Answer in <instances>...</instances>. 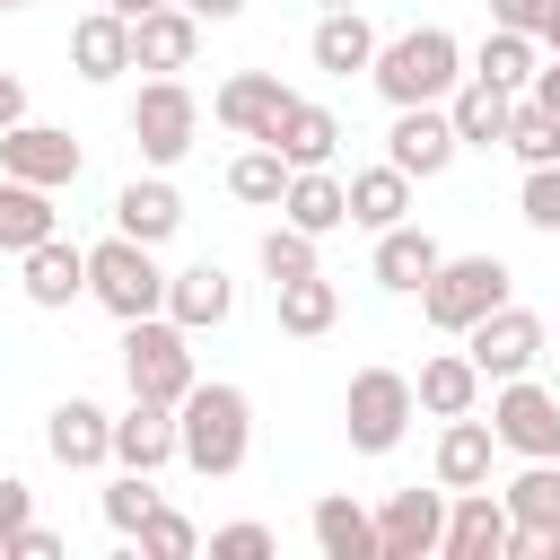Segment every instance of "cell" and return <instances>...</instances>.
<instances>
[{
  "label": "cell",
  "instance_id": "cell-1",
  "mask_svg": "<svg viewBox=\"0 0 560 560\" xmlns=\"http://www.w3.org/2000/svg\"><path fill=\"white\" fill-rule=\"evenodd\" d=\"M245 455H254L245 385H201L192 376V394L175 402V464H192L201 481H228V472H245Z\"/></svg>",
  "mask_w": 560,
  "mask_h": 560
},
{
  "label": "cell",
  "instance_id": "cell-2",
  "mask_svg": "<svg viewBox=\"0 0 560 560\" xmlns=\"http://www.w3.org/2000/svg\"><path fill=\"white\" fill-rule=\"evenodd\" d=\"M368 79H376L385 105H446V88L464 79V44H455L446 26H411V35L376 44Z\"/></svg>",
  "mask_w": 560,
  "mask_h": 560
},
{
  "label": "cell",
  "instance_id": "cell-3",
  "mask_svg": "<svg viewBox=\"0 0 560 560\" xmlns=\"http://www.w3.org/2000/svg\"><path fill=\"white\" fill-rule=\"evenodd\" d=\"M88 298L114 315V324H140V315H166V271H158V245L140 236H105L88 245Z\"/></svg>",
  "mask_w": 560,
  "mask_h": 560
},
{
  "label": "cell",
  "instance_id": "cell-4",
  "mask_svg": "<svg viewBox=\"0 0 560 560\" xmlns=\"http://www.w3.org/2000/svg\"><path fill=\"white\" fill-rule=\"evenodd\" d=\"M508 262L499 254H438V271L420 280V315L438 324V332H464V324H481L490 306H508Z\"/></svg>",
  "mask_w": 560,
  "mask_h": 560
},
{
  "label": "cell",
  "instance_id": "cell-5",
  "mask_svg": "<svg viewBox=\"0 0 560 560\" xmlns=\"http://www.w3.org/2000/svg\"><path fill=\"white\" fill-rule=\"evenodd\" d=\"M122 385L149 402H184L192 394V332L175 315H140L122 324Z\"/></svg>",
  "mask_w": 560,
  "mask_h": 560
},
{
  "label": "cell",
  "instance_id": "cell-6",
  "mask_svg": "<svg viewBox=\"0 0 560 560\" xmlns=\"http://www.w3.org/2000/svg\"><path fill=\"white\" fill-rule=\"evenodd\" d=\"M192 140H201V96L166 70V79H149L140 96H131V149L149 158V166H175V158H192Z\"/></svg>",
  "mask_w": 560,
  "mask_h": 560
},
{
  "label": "cell",
  "instance_id": "cell-7",
  "mask_svg": "<svg viewBox=\"0 0 560 560\" xmlns=\"http://www.w3.org/2000/svg\"><path fill=\"white\" fill-rule=\"evenodd\" d=\"M411 376L402 368H359L350 376V394H341V420H350V446L359 455H394L402 446V429H411Z\"/></svg>",
  "mask_w": 560,
  "mask_h": 560
},
{
  "label": "cell",
  "instance_id": "cell-8",
  "mask_svg": "<svg viewBox=\"0 0 560 560\" xmlns=\"http://www.w3.org/2000/svg\"><path fill=\"white\" fill-rule=\"evenodd\" d=\"M490 438L525 464H560V394L534 385V376H499L490 394Z\"/></svg>",
  "mask_w": 560,
  "mask_h": 560
},
{
  "label": "cell",
  "instance_id": "cell-9",
  "mask_svg": "<svg viewBox=\"0 0 560 560\" xmlns=\"http://www.w3.org/2000/svg\"><path fill=\"white\" fill-rule=\"evenodd\" d=\"M542 315L534 306H490L481 324H464V359L481 368V385H499V376H534L542 368Z\"/></svg>",
  "mask_w": 560,
  "mask_h": 560
},
{
  "label": "cell",
  "instance_id": "cell-10",
  "mask_svg": "<svg viewBox=\"0 0 560 560\" xmlns=\"http://www.w3.org/2000/svg\"><path fill=\"white\" fill-rule=\"evenodd\" d=\"M79 140L61 131V122H9L0 131V175H18V184H44V192H61V184H79Z\"/></svg>",
  "mask_w": 560,
  "mask_h": 560
},
{
  "label": "cell",
  "instance_id": "cell-11",
  "mask_svg": "<svg viewBox=\"0 0 560 560\" xmlns=\"http://www.w3.org/2000/svg\"><path fill=\"white\" fill-rule=\"evenodd\" d=\"M455 122H446V105H394V131H385V166H402L411 184H429V175H446L455 166Z\"/></svg>",
  "mask_w": 560,
  "mask_h": 560
},
{
  "label": "cell",
  "instance_id": "cell-12",
  "mask_svg": "<svg viewBox=\"0 0 560 560\" xmlns=\"http://www.w3.org/2000/svg\"><path fill=\"white\" fill-rule=\"evenodd\" d=\"M18 289H26V306L61 315L70 298H88V245H70V236L52 228L44 245H26V254H18Z\"/></svg>",
  "mask_w": 560,
  "mask_h": 560
},
{
  "label": "cell",
  "instance_id": "cell-13",
  "mask_svg": "<svg viewBox=\"0 0 560 560\" xmlns=\"http://www.w3.org/2000/svg\"><path fill=\"white\" fill-rule=\"evenodd\" d=\"M446 534V490H394L376 508V560H429Z\"/></svg>",
  "mask_w": 560,
  "mask_h": 560
},
{
  "label": "cell",
  "instance_id": "cell-14",
  "mask_svg": "<svg viewBox=\"0 0 560 560\" xmlns=\"http://www.w3.org/2000/svg\"><path fill=\"white\" fill-rule=\"evenodd\" d=\"M455 508H446V534H438V551L446 560H499L508 551V499L481 481V490H446Z\"/></svg>",
  "mask_w": 560,
  "mask_h": 560
},
{
  "label": "cell",
  "instance_id": "cell-15",
  "mask_svg": "<svg viewBox=\"0 0 560 560\" xmlns=\"http://www.w3.org/2000/svg\"><path fill=\"white\" fill-rule=\"evenodd\" d=\"M44 446H52V464H70V472L114 464V411H96L88 394H61L52 420H44Z\"/></svg>",
  "mask_w": 560,
  "mask_h": 560
},
{
  "label": "cell",
  "instance_id": "cell-16",
  "mask_svg": "<svg viewBox=\"0 0 560 560\" xmlns=\"http://www.w3.org/2000/svg\"><path fill=\"white\" fill-rule=\"evenodd\" d=\"M192 52H201V18L184 9V0H166V9H149V18H131V70H192Z\"/></svg>",
  "mask_w": 560,
  "mask_h": 560
},
{
  "label": "cell",
  "instance_id": "cell-17",
  "mask_svg": "<svg viewBox=\"0 0 560 560\" xmlns=\"http://www.w3.org/2000/svg\"><path fill=\"white\" fill-rule=\"evenodd\" d=\"M525 88H499V79H481V70H464L455 88H446V122H455V140L464 149H499V131H508V105H516Z\"/></svg>",
  "mask_w": 560,
  "mask_h": 560
},
{
  "label": "cell",
  "instance_id": "cell-18",
  "mask_svg": "<svg viewBox=\"0 0 560 560\" xmlns=\"http://www.w3.org/2000/svg\"><path fill=\"white\" fill-rule=\"evenodd\" d=\"M289 166H332V149H341V114L332 105H315V96H289L280 105V122L262 131Z\"/></svg>",
  "mask_w": 560,
  "mask_h": 560
},
{
  "label": "cell",
  "instance_id": "cell-19",
  "mask_svg": "<svg viewBox=\"0 0 560 560\" xmlns=\"http://www.w3.org/2000/svg\"><path fill=\"white\" fill-rule=\"evenodd\" d=\"M166 315H175L184 332H219V324L236 315V280H228L219 262H192V271H166Z\"/></svg>",
  "mask_w": 560,
  "mask_h": 560
},
{
  "label": "cell",
  "instance_id": "cell-20",
  "mask_svg": "<svg viewBox=\"0 0 560 560\" xmlns=\"http://www.w3.org/2000/svg\"><path fill=\"white\" fill-rule=\"evenodd\" d=\"M114 464H122V472H158V464H175V402L131 394V411L114 420Z\"/></svg>",
  "mask_w": 560,
  "mask_h": 560
},
{
  "label": "cell",
  "instance_id": "cell-21",
  "mask_svg": "<svg viewBox=\"0 0 560 560\" xmlns=\"http://www.w3.org/2000/svg\"><path fill=\"white\" fill-rule=\"evenodd\" d=\"M280 105H289V88H280V70H236L219 96H210V114L236 131V140H262L271 122H280Z\"/></svg>",
  "mask_w": 560,
  "mask_h": 560
},
{
  "label": "cell",
  "instance_id": "cell-22",
  "mask_svg": "<svg viewBox=\"0 0 560 560\" xmlns=\"http://www.w3.org/2000/svg\"><path fill=\"white\" fill-rule=\"evenodd\" d=\"M280 219H289V228H306V236H332V228H350V192H341V175H332V166H289Z\"/></svg>",
  "mask_w": 560,
  "mask_h": 560
},
{
  "label": "cell",
  "instance_id": "cell-23",
  "mask_svg": "<svg viewBox=\"0 0 560 560\" xmlns=\"http://www.w3.org/2000/svg\"><path fill=\"white\" fill-rule=\"evenodd\" d=\"M114 228L140 236V245H166V236L184 228V192H175L166 175H131V184L114 192Z\"/></svg>",
  "mask_w": 560,
  "mask_h": 560
},
{
  "label": "cell",
  "instance_id": "cell-24",
  "mask_svg": "<svg viewBox=\"0 0 560 560\" xmlns=\"http://www.w3.org/2000/svg\"><path fill=\"white\" fill-rule=\"evenodd\" d=\"M376 289H394V298H420V280L438 271V236L429 228H411V219H394V228H376Z\"/></svg>",
  "mask_w": 560,
  "mask_h": 560
},
{
  "label": "cell",
  "instance_id": "cell-25",
  "mask_svg": "<svg viewBox=\"0 0 560 560\" xmlns=\"http://www.w3.org/2000/svg\"><path fill=\"white\" fill-rule=\"evenodd\" d=\"M490 455H499L490 420L455 411V420L438 429V490H481V481H490Z\"/></svg>",
  "mask_w": 560,
  "mask_h": 560
},
{
  "label": "cell",
  "instance_id": "cell-26",
  "mask_svg": "<svg viewBox=\"0 0 560 560\" xmlns=\"http://www.w3.org/2000/svg\"><path fill=\"white\" fill-rule=\"evenodd\" d=\"M70 70H79V79H122V70H131V18L88 9V18L70 26Z\"/></svg>",
  "mask_w": 560,
  "mask_h": 560
},
{
  "label": "cell",
  "instance_id": "cell-27",
  "mask_svg": "<svg viewBox=\"0 0 560 560\" xmlns=\"http://www.w3.org/2000/svg\"><path fill=\"white\" fill-rule=\"evenodd\" d=\"M306 525H315V551H324V560H376V516H368L350 490H324Z\"/></svg>",
  "mask_w": 560,
  "mask_h": 560
},
{
  "label": "cell",
  "instance_id": "cell-28",
  "mask_svg": "<svg viewBox=\"0 0 560 560\" xmlns=\"http://www.w3.org/2000/svg\"><path fill=\"white\" fill-rule=\"evenodd\" d=\"M306 52H315V70L350 79V70H368V61H376V26H368L359 9H324V18H315V35H306Z\"/></svg>",
  "mask_w": 560,
  "mask_h": 560
},
{
  "label": "cell",
  "instance_id": "cell-29",
  "mask_svg": "<svg viewBox=\"0 0 560 560\" xmlns=\"http://www.w3.org/2000/svg\"><path fill=\"white\" fill-rule=\"evenodd\" d=\"M411 402H420V411H438V420H455V411H472V402H481V368H472L464 350H438V359H420Z\"/></svg>",
  "mask_w": 560,
  "mask_h": 560
},
{
  "label": "cell",
  "instance_id": "cell-30",
  "mask_svg": "<svg viewBox=\"0 0 560 560\" xmlns=\"http://www.w3.org/2000/svg\"><path fill=\"white\" fill-rule=\"evenodd\" d=\"M271 298H280V332H289V341H315V332H332V315H341V289H332L324 271L271 280Z\"/></svg>",
  "mask_w": 560,
  "mask_h": 560
},
{
  "label": "cell",
  "instance_id": "cell-31",
  "mask_svg": "<svg viewBox=\"0 0 560 560\" xmlns=\"http://www.w3.org/2000/svg\"><path fill=\"white\" fill-rule=\"evenodd\" d=\"M52 228H61L52 192H44V184H18V175H0V254H26V245H44Z\"/></svg>",
  "mask_w": 560,
  "mask_h": 560
},
{
  "label": "cell",
  "instance_id": "cell-32",
  "mask_svg": "<svg viewBox=\"0 0 560 560\" xmlns=\"http://www.w3.org/2000/svg\"><path fill=\"white\" fill-rule=\"evenodd\" d=\"M341 192H350V228H394L411 210V175L402 166H359Z\"/></svg>",
  "mask_w": 560,
  "mask_h": 560
},
{
  "label": "cell",
  "instance_id": "cell-33",
  "mask_svg": "<svg viewBox=\"0 0 560 560\" xmlns=\"http://www.w3.org/2000/svg\"><path fill=\"white\" fill-rule=\"evenodd\" d=\"M499 149H516V166H560V114H542L534 96H516Z\"/></svg>",
  "mask_w": 560,
  "mask_h": 560
},
{
  "label": "cell",
  "instance_id": "cell-34",
  "mask_svg": "<svg viewBox=\"0 0 560 560\" xmlns=\"http://www.w3.org/2000/svg\"><path fill=\"white\" fill-rule=\"evenodd\" d=\"M534 61H542V44H534V35H516V26H490V35L472 44V70H481V79H499V88H525V79H534Z\"/></svg>",
  "mask_w": 560,
  "mask_h": 560
},
{
  "label": "cell",
  "instance_id": "cell-35",
  "mask_svg": "<svg viewBox=\"0 0 560 560\" xmlns=\"http://www.w3.org/2000/svg\"><path fill=\"white\" fill-rule=\"evenodd\" d=\"M228 192H236V201H254V210H280V192H289V158H280L271 140H254V149L228 166Z\"/></svg>",
  "mask_w": 560,
  "mask_h": 560
},
{
  "label": "cell",
  "instance_id": "cell-36",
  "mask_svg": "<svg viewBox=\"0 0 560 560\" xmlns=\"http://www.w3.org/2000/svg\"><path fill=\"white\" fill-rule=\"evenodd\" d=\"M499 499H508V525H560V464H525Z\"/></svg>",
  "mask_w": 560,
  "mask_h": 560
},
{
  "label": "cell",
  "instance_id": "cell-37",
  "mask_svg": "<svg viewBox=\"0 0 560 560\" xmlns=\"http://www.w3.org/2000/svg\"><path fill=\"white\" fill-rule=\"evenodd\" d=\"M131 542H140V560H192V551H201V534H192V516H175V508H149Z\"/></svg>",
  "mask_w": 560,
  "mask_h": 560
},
{
  "label": "cell",
  "instance_id": "cell-38",
  "mask_svg": "<svg viewBox=\"0 0 560 560\" xmlns=\"http://www.w3.org/2000/svg\"><path fill=\"white\" fill-rule=\"evenodd\" d=\"M262 271H271V280H298V271H324V254H315V236H306V228H289V219H280V228L262 236Z\"/></svg>",
  "mask_w": 560,
  "mask_h": 560
},
{
  "label": "cell",
  "instance_id": "cell-39",
  "mask_svg": "<svg viewBox=\"0 0 560 560\" xmlns=\"http://www.w3.org/2000/svg\"><path fill=\"white\" fill-rule=\"evenodd\" d=\"M149 508H158V490H149V472H122V481H105V525H114L122 542L140 534V516H149Z\"/></svg>",
  "mask_w": 560,
  "mask_h": 560
},
{
  "label": "cell",
  "instance_id": "cell-40",
  "mask_svg": "<svg viewBox=\"0 0 560 560\" xmlns=\"http://www.w3.org/2000/svg\"><path fill=\"white\" fill-rule=\"evenodd\" d=\"M516 210H525V228L560 236V166H525V192H516Z\"/></svg>",
  "mask_w": 560,
  "mask_h": 560
},
{
  "label": "cell",
  "instance_id": "cell-41",
  "mask_svg": "<svg viewBox=\"0 0 560 560\" xmlns=\"http://www.w3.org/2000/svg\"><path fill=\"white\" fill-rule=\"evenodd\" d=\"M210 560H271V525H254V516L219 525V534H210Z\"/></svg>",
  "mask_w": 560,
  "mask_h": 560
},
{
  "label": "cell",
  "instance_id": "cell-42",
  "mask_svg": "<svg viewBox=\"0 0 560 560\" xmlns=\"http://www.w3.org/2000/svg\"><path fill=\"white\" fill-rule=\"evenodd\" d=\"M499 560H560V525H508Z\"/></svg>",
  "mask_w": 560,
  "mask_h": 560
},
{
  "label": "cell",
  "instance_id": "cell-43",
  "mask_svg": "<svg viewBox=\"0 0 560 560\" xmlns=\"http://www.w3.org/2000/svg\"><path fill=\"white\" fill-rule=\"evenodd\" d=\"M0 560H61V534H52V525H35V516H26V525H18V534H9V551H0Z\"/></svg>",
  "mask_w": 560,
  "mask_h": 560
},
{
  "label": "cell",
  "instance_id": "cell-44",
  "mask_svg": "<svg viewBox=\"0 0 560 560\" xmlns=\"http://www.w3.org/2000/svg\"><path fill=\"white\" fill-rule=\"evenodd\" d=\"M560 0H490V26H516V35H542V18H551Z\"/></svg>",
  "mask_w": 560,
  "mask_h": 560
},
{
  "label": "cell",
  "instance_id": "cell-45",
  "mask_svg": "<svg viewBox=\"0 0 560 560\" xmlns=\"http://www.w3.org/2000/svg\"><path fill=\"white\" fill-rule=\"evenodd\" d=\"M26 516H35V490H26L18 472H0V551H9V534H18Z\"/></svg>",
  "mask_w": 560,
  "mask_h": 560
},
{
  "label": "cell",
  "instance_id": "cell-46",
  "mask_svg": "<svg viewBox=\"0 0 560 560\" xmlns=\"http://www.w3.org/2000/svg\"><path fill=\"white\" fill-rule=\"evenodd\" d=\"M525 96H534L542 114H560V52H542V61H534V79H525Z\"/></svg>",
  "mask_w": 560,
  "mask_h": 560
},
{
  "label": "cell",
  "instance_id": "cell-47",
  "mask_svg": "<svg viewBox=\"0 0 560 560\" xmlns=\"http://www.w3.org/2000/svg\"><path fill=\"white\" fill-rule=\"evenodd\" d=\"M9 122H26V79H18V70H0V131H9Z\"/></svg>",
  "mask_w": 560,
  "mask_h": 560
},
{
  "label": "cell",
  "instance_id": "cell-48",
  "mask_svg": "<svg viewBox=\"0 0 560 560\" xmlns=\"http://www.w3.org/2000/svg\"><path fill=\"white\" fill-rule=\"evenodd\" d=\"M201 26H228V18H245V0H184Z\"/></svg>",
  "mask_w": 560,
  "mask_h": 560
},
{
  "label": "cell",
  "instance_id": "cell-49",
  "mask_svg": "<svg viewBox=\"0 0 560 560\" xmlns=\"http://www.w3.org/2000/svg\"><path fill=\"white\" fill-rule=\"evenodd\" d=\"M114 18H149V9H166V0H105Z\"/></svg>",
  "mask_w": 560,
  "mask_h": 560
},
{
  "label": "cell",
  "instance_id": "cell-50",
  "mask_svg": "<svg viewBox=\"0 0 560 560\" xmlns=\"http://www.w3.org/2000/svg\"><path fill=\"white\" fill-rule=\"evenodd\" d=\"M534 44H542V52H560V9L542 18V35H534Z\"/></svg>",
  "mask_w": 560,
  "mask_h": 560
},
{
  "label": "cell",
  "instance_id": "cell-51",
  "mask_svg": "<svg viewBox=\"0 0 560 560\" xmlns=\"http://www.w3.org/2000/svg\"><path fill=\"white\" fill-rule=\"evenodd\" d=\"M324 9H359V0H324Z\"/></svg>",
  "mask_w": 560,
  "mask_h": 560
},
{
  "label": "cell",
  "instance_id": "cell-52",
  "mask_svg": "<svg viewBox=\"0 0 560 560\" xmlns=\"http://www.w3.org/2000/svg\"><path fill=\"white\" fill-rule=\"evenodd\" d=\"M551 394H560V359H551Z\"/></svg>",
  "mask_w": 560,
  "mask_h": 560
},
{
  "label": "cell",
  "instance_id": "cell-53",
  "mask_svg": "<svg viewBox=\"0 0 560 560\" xmlns=\"http://www.w3.org/2000/svg\"><path fill=\"white\" fill-rule=\"evenodd\" d=\"M0 9H26V0H0Z\"/></svg>",
  "mask_w": 560,
  "mask_h": 560
},
{
  "label": "cell",
  "instance_id": "cell-54",
  "mask_svg": "<svg viewBox=\"0 0 560 560\" xmlns=\"http://www.w3.org/2000/svg\"><path fill=\"white\" fill-rule=\"evenodd\" d=\"M88 9H105V0H88Z\"/></svg>",
  "mask_w": 560,
  "mask_h": 560
}]
</instances>
